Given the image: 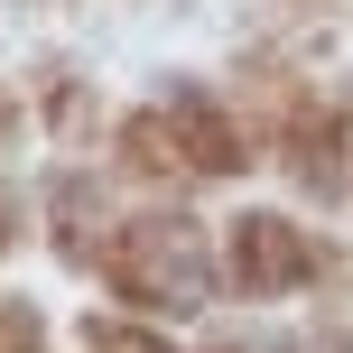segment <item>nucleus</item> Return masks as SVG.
Listing matches in <instances>:
<instances>
[{"mask_svg":"<svg viewBox=\"0 0 353 353\" xmlns=\"http://www.w3.org/2000/svg\"><path fill=\"white\" fill-rule=\"evenodd\" d=\"M112 279H121V298H140V307H195L214 270H205V242L159 214V223H130V232H121Z\"/></svg>","mask_w":353,"mask_h":353,"instance_id":"f257e3e1","label":"nucleus"},{"mask_svg":"<svg viewBox=\"0 0 353 353\" xmlns=\"http://www.w3.org/2000/svg\"><path fill=\"white\" fill-rule=\"evenodd\" d=\"M307 242L279 223V214H242L232 223V279L251 288V298H288V288H307Z\"/></svg>","mask_w":353,"mask_h":353,"instance_id":"f03ea898","label":"nucleus"},{"mask_svg":"<svg viewBox=\"0 0 353 353\" xmlns=\"http://www.w3.org/2000/svg\"><path fill=\"white\" fill-rule=\"evenodd\" d=\"M0 353H37V316L28 307H0Z\"/></svg>","mask_w":353,"mask_h":353,"instance_id":"7ed1b4c3","label":"nucleus"}]
</instances>
